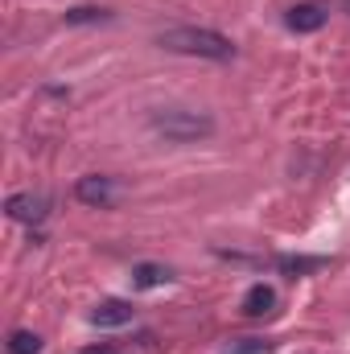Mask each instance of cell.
<instances>
[{
    "instance_id": "10",
    "label": "cell",
    "mask_w": 350,
    "mask_h": 354,
    "mask_svg": "<svg viewBox=\"0 0 350 354\" xmlns=\"http://www.w3.org/2000/svg\"><path fill=\"white\" fill-rule=\"evenodd\" d=\"M276 268H280V272H288V276H305V272L326 268V260H322V256H280Z\"/></svg>"
},
{
    "instance_id": "5",
    "label": "cell",
    "mask_w": 350,
    "mask_h": 354,
    "mask_svg": "<svg viewBox=\"0 0 350 354\" xmlns=\"http://www.w3.org/2000/svg\"><path fill=\"white\" fill-rule=\"evenodd\" d=\"M326 21H330V8L317 4V0H301V4H293V8L284 12V25H288L293 33H317Z\"/></svg>"
},
{
    "instance_id": "14",
    "label": "cell",
    "mask_w": 350,
    "mask_h": 354,
    "mask_svg": "<svg viewBox=\"0 0 350 354\" xmlns=\"http://www.w3.org/2000/svg\"><path fill=\"white\" fill-rule=\"evenodd\" d=\"M342 12H350V0H342Z\"/></svg>"
},
{
    "instance_id": "4",
    "label": "cell",
    "mask_w": 350,
    "mask_h": 354,
    "mask_svg": "<svg viewBox=\"0 0 350 354\" xmlns=\"http://www.w3.org/2000/svg\"><path fill=\"white\" fill-rule=\"evenodd\" d=\"M4 214L17 218V223L37 227V223L50 218V198H42V194H12V198L4 202Z\"/></svg>"
},
{
    "instance_id": "12",
    "label": "cell",
    "mask_w": 350,
    "mask_h": 354,
    "mask_svg": "<svg viewBox=\"0 0 350 354\" xmlns=\"http://www.w3.org/2000/svg\"><path fill=\"white\" fill-rule=\"evenodd\" d=\"M272 342H260V338H243L239 346H227V354H264Z\"/></svg>"
},
{
    "instance_id": "1",
    "label": "cell",
    "mask_w": 350,
    "mask_h": 354,
    "mask_svg": "<svg viewBox=\"0 0 350 354\" xmlns=\"http://www.w3.org/2000/svg\"><path fill=\"white\" fill-rule=\"evenodd\" d=\"M161 50L169 54H190V58H210V62H227L235 58V41L219 29H198V25H174L157 37Z\"/></svg>"
},
{
    "instance_id": "13",
    "label": "cell",
    "mask_w": 350,
    "mask_h": 354,
    "mask_svg": "<svg viewBox=\"0 0 350 354\" xmlns=\"http://www.w3.org/2000/svg\"><path fill=\"white\" fill-rule=\"evenodd\" d=\"M83 354H116V346H87Z\"/></svg>"
},
{
    "instance_id": "8",
    "label": "cell",
    "mask_w": 350,
    "mask_h": 354,
    "mask_svg": "<svg viewBox=\"0 0 350 354\" xmlns=\"http://www.w3.org/2000/svg\"><path fill=\"white\" fill-rule=\"evenodd\" d=\"M169 280H174V268H165V264H136L132 268V284L136 288H161Z\"/></svg>"
},
{
    "instance_id": "7",
    "label": "cell",
    "mask_w": 350,
    "mask_h": 354,
    "mask_svg": "<svg viewBox=\"0 0 350 354\" xmlns=\"http://www.w3.org/2000/svg\"><path fill=\"white\" fill-rule=\"evenodd\" d=\"M276 309V288L272 284H252L248 292H243V317H268Z\"/></svg>"
},
{
    "instance_id": "2",
    "label": "cell",
    "mask_w": 350,
    "mask_h": 354,
    "mask_svg": "<svg viewBox=\"0 0 350 354\" xmlns=\"http://www.w3.org/2000/svg\"><path fill=\"white\" fill-rule=\"evenodd\" d=\"M149 128L174 145H198V140L214 136V120L206 111H194V107H153Z\"/></svg>"
},
{
    "instance_id": "3",
    "label": "cell",
    "mask_w": 350,
    "mask_h": 354,
    "mask_svg": "<svg viewBox=\"0 0 350 354\" xmlns=\"http://www.w3.org/2000/svg\"><path fill=\"white\" fill-rule=\"evenodd\" d=\"M75 198L83 206H95V210H111L116 206V177H103V174H87L75 181Z\"/></svg>"
},
{
    "instance_id": "11",
    "label": "cell",
    "mask_w": 350,
    "mask_h": 354,
    "mask_svg": "<svg viewBox=\"0 0 350 354\" xmlns=\"http://www.w3.org/2000/svg\"><path fill=\"white\" fill-rule=\"evenodd\" d=\"M8 354H42V338L33 330H12L8 334Z\"/></svg>"
},
{
    "instance_id": "9",
    "label": "cell",
    "mask_w": 350,
    "mask_h": 354,
    "mask_svg": "<svg viewBox=\"0 0 350 354\" xmlns=\"http://www.w3.org/2000/svg\"><path fill=\"white\" fill-rule=\"evenodd\" d=\"M103 21H111V8H99V4L66 8V25H103Z\"/></svg>"
},
{
    "instance_id": "6",
    "label": "cell",
    "mask_w": 350,
    "mask_h": 354,
    "mask_svg": "<svg viewBox=\"0 0 350 354\" xmlns=\"http://www.w3.org/2000/svg\"><path fill=\"white\" fill-rule=\"evenodd\" d=\"M91 322L95 326H103V330H116V326H128L132 322V305L128 301H99L95 309H91Z\"/></svg>"
}]
</instances>
